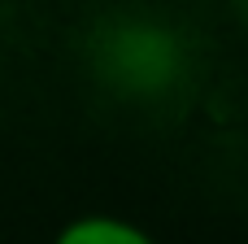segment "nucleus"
Returning a JSON list of instances; mask_svg holds the SVG:
<instances>
[{"label":"nucleus","mask_w":248,"mask_h":244,"mask_svg":"<svg viewBox=\"0 0 248 244\" xmlns=\"http://www.w3.org/2000/svg\"><path fill=\"white\" fill-rule=\"evenodd\" d=\"M52 244H157L140 223L118 218V214H78L70 218Z\"/></svg>","instance_id":"nucleus-1"},{"label":"nucleus","mask_w":248,"mask_h":244,"mask_svg":"<svg viewBox=\"0 0 248 244\" xmlns=\"http://www.w3.org/2000/svg\"><path fill=\"white\" fill-rule=\"evenodd\" d=\"M235 4H240V9H244V13H248V0H235Z\"/></svg>","instance_id":"nucleus-2"}]
</instances>
